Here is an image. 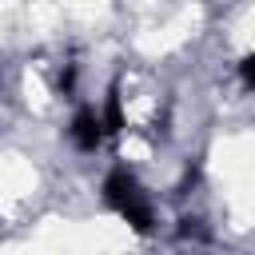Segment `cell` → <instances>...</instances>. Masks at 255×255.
Segmentation results:
<instances>
[{
	"mask_svg": "<svg viewBox=\"0 0 255 255\" xmlns=\"http://www.w3.org/2000/svg\"><path fill=\"white\" fill-rule=\"evenodd\" d=\"M104 203H108L135 235H151L155 211H151V199H147V191L139 187V179L131 175L128 163H116V167L104 175Z\"/></svg>",
	"mask_w": 255,
	"mask_h": 255,
	"instance_id": "obj_1",
	"label": "cell"
},
{
	"mask_svg": "<svg viewBox=\"0 0 255 255\" xmlns=\"http://www.w3.org/2000/svg\"><path fill=\"white\" fill-rule=\"evenodd\" d=\"M68 135H72L76 151H84V155L100 151V143L108 139V135H104V124H100V112H96L92 104H80V108H76V116H72V128H68Z\"/></svg>",
	"mask_w": 255,
	"mask_h": 255,
	"instance_id": "obj_2",
	"label": "cell"
},
{
	"mask_svg": "<svg viewBox=\"0 0 255 255\" xmlns=\"http://www.w3.org/2000/svg\"><path fill=\"white\" fill-rule=\"evenodd\" d=\"M100 124H104V135H120L124 131V104H120V80L108 84V96H104V112H100Z\"/></svg>",
	"mask_w": 255,
	"mask_h": 255,
	"instance_id": "obj_3",
	"label": "cell"
},
{
	"mask_svg": "<svg viewBox=\"0 0 255 255\" xmlns=\"http://www.w3.org/2000/svg\"><path fill=\"white\" fill-rule=\"evenodd\" d=\"M239 80H243L247 92H255V52H247V56L239 60Z\"/></svg>",
	"mask_w": 255,
	"mask_h": 255,
	"instance_id": "obj_4",
	"label": "cell"
},
{
	"mask_svg": "<svg viewBox=\"0 0 255 255\" xmlns=\"http://www.w3.org/2000/svg\"><path fill=\"white\" fill-rule=\"evenodd\" d=\"M56 88H60V96H72V92H76V64H68V68L60 72Z\"/></svg>",
	"mask_w": 255,
	"mask_h": 255,
	"instance_id": "obj_5",
	"label": "cell"
}]
</instances>
